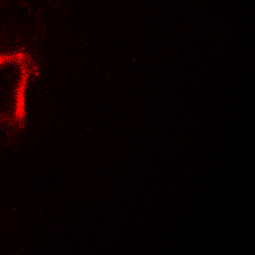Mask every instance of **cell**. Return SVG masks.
<instances>
[{
	"mask_svg": "<svg viewBox=\"0 0 255 255\" xmlns=\"http://www.w3.org/2000/svg\"><path fill=\"white\" fill-rule=\"evenodd\" d=\"M38 73L31 55L24 51L0 54V127L20 129L26 121V91Z\"/></svg>",
	"mask_w": 255,
	"mask_h": 255,
	"instance_id": "6da1fadb",
	"label": "cell"
}]
</instances>
